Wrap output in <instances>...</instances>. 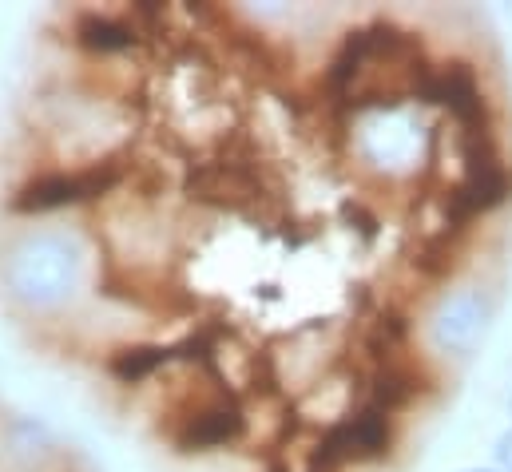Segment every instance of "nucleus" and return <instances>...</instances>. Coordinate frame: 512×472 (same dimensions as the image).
Returning <instances> with one entry per match:
<instances>
[{
	"mask_svg": "<svg viewBox=\"0 0 512 472\" xmlns=\"http://www.w3.org/2000/svg\"><path fill=\"white\" fill-rule=\"evenodd\" d=\"M389 437H393L389 433V413L378 405H362L358 413L330 425L310 457H318L334 469H342L346 461H378L389 453Z\"/></svg>",
	"mask_w": 512,
	"mask_h": 472,
	"instance_id": "20e7f679",
	"label": "nucleus"
},
{
	"mask_svg": "<svg viewBox=\"0 0 512 472\" xmlns=\"http://www.w3.org/2000/svg\"><path fill=\"white\" fill-rule=\"evenodd\" d=\"M175 361V346L163 342H135V346H120L116 354H108V373L124 385H139L147 377H155L159 369H167Z\"/></svg>",
	"mask_w": 512,
	"mask_h": 472,
	"instance_id": "1a4fd4ad",
	"label": "nucleus"
},
{
	"mask_svg": "<svg viewBox=\"0 0 512 472\" xmlns=\"http://www.w3.org/2000/svg\"><path fill=\"white\" fill-rule=\"evenodd\" d=\"M143 28L128 12H80L72 20V40L92 56H124L143 44Z\"/></svg>",
	"mask_w": 512,
	"mask_h": 472,
	"instance_id": "0eeeda50",
	"label": "nucleus"
},
{
	"mask_svg": "<svg viewBox=\"0 0 512 472\" xmlns=\"http://www.w3.org/2000/svg\"><path fill=\"white\" fill-rule=\"evenodd\" d=\"M131 179L128 155H104L96 163H84L76 171H44L20 183L8 199L12 215H52L64 207H84L96 199H108Z\"/></svg>",
	"mask_w": 512,
	"mask_h": 472,
	"instance_id": "f257e3e1",
	"label": "nucleus"
},
{
	"mask_svg": "<svg viewBox=\"0 0 512 472\" xmlns=\"http://www.w3.org/2000/svg\"><path fill=\"white\" fill-rule=\"evenodd\" d=\"M512 195V179L509 171L497 163L493 151H469V171L465 179L457 183V191L449 195V211L457 223L473 219V215H485L493 207H501Z\"/></svg>",
	"mask_w": 512,
	"mask_h": 472,
	"instance_id": "423d86ee",
	"label": "nucleus"
},
{
	"mask_svg": "<svg viewBox=\"0 0 512 472\" xmlns=\"http://www.w3.org/2000/svg\"><path fill=\"white\" fill-rule=\"evenodd\" d=\"M413 92L425 104H441L461 123V131L469 139H477V135L485 139V100H481V88L465 64H449L441 72H421L413 80Z\"/></svg>",
	"mask_w": 512,
	"mask_h": 472,
	"instance_id": "39448f33",
	"label": "nucleus"
},
{
	"mask_svg": "<svg viewBox=\"0 0 512 472\" xmlns=\"http://www.w3.org/2000/svg\"><path fill=\"white\" fill-rule=\"evenodd\" d=\"M485 330V302L477 294H457L449 298V306L441 310V322H437V338L453 350H469Z\"/></svg>",
	"mask_w": 512,
	"mask_h": 472,
	"instance_id": "6e6552de",
	"label": "nucleus"
},
{
	"mask_svg": "<svg viewBox=\"0 0 512 472\" xmlns=\"http://www.w3.org/2000/svg\"><path fill=\"white\" fill-rule=\"evenodd\" d=\"M306 472H338V469H334V465H326V461H318V457H310Z\"/></svg>",
	"mask_w": 512,
	"mask_h": 472,
	"instance_id": "9b49d317",
	"label": "nucleus"
},
{
	"mask_svg": "<svg viewBox=\"0 0 512 472\" xmlns=\"http://www.w3.org/2000/svg\"><path fill=\"white\" fill-rule=\"evenodd\" d=\"M465 472H501V469H465Z\"/></svg>",
	"mask_w": 512,
	"mask_h": 472,
	"instance_id": "ddd939ff",
	"label": "nucleus"
},
{
	"mask_svg": "<svg viewBox=\"0 0 512 472\" xmlns=\"http://www.w3.org/2000/svg\"><path fill=\"white\" fill-rule=\"evenodd\" d=\"M266 472H290V469H286V465H270Z\"/></svg>",
	"mask_w": 512,
	"mask_h": 472,
	"instance_id": "f8f14e48",
	"label": "nucleus"
},
{
	"mask_svg": "<svg viewBox=\"0 0 512 472\" xmlns=\"http://www.w3.org/2000/svg\"><path fill=\"white\" fill-rule=\"evenodd\" d=\"M266 179L258 171L255 155H215L203 163H191L183 175V195L199 207H215V211H251L258 199L266 195Z\"/></svg>",
	"mask_w": 512,
	"mask_h": 472,
	"instance_id": "f03ea898",
	"label": "nucleus"
},
{
	"mask_svg": "<svg viewBox=\"0 0 512 472\" xmlns=\"http://www.w3.org/2000/svg\"><path fill=\"white\" fill-rule=\"evenodd\" d=\"M247 429H251L247 409L239 405V397L231 389H223L207 401L179 409L163 433L175 445V453H215V449L239 445L247 437Z\"/></svg>",
	"mask_w": 512,
	"mask_h": 472,
	"instance_id": "7ed1b4c3",
	"label": "nucleus"
},
{
	"mask_svg": "<svg viewBox=\"0 0 512 472\" xmlns=\"http://www.w3.org/2000/svg\"><path fill=\"white\" fill-rule=\"evenodd\" d=\"M497 465H501V472H512V429L497 441Z\"/></svg>",
	"mask_w": 512,
	"mask_h": 472,
	"instance_id": "9d476101",
	"label": "nucleus"
}]
</instances>
